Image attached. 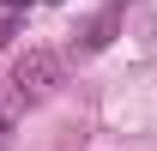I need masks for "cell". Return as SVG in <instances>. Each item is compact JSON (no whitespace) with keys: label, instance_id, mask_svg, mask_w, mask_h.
Segmentation results:
<instances>
[{"label":"cell","instance_id":"6da1fadb","mask_svg":"<svg viewBox=\"0 0 157 151\" xmlns=\"http://www.w3.org/2000/svg\"><path fill=\"white\" fill-rule=\"evenodd\" d=\"M60 73H67V67H60V55H48V48H30V55L12 67V79H6V85H12L24 103H42V97L60 85Z\"/></svg>","mask_w":157,"mask_h":151},{"label":"cell","instance_id":"7a4b0ae2","mask_svg":"<svg viewBox=\"0 0 157 151\" xmlns=\"http://www.w3.org/2000/svg\"><path fill=\"white\" fill-rule=\"evenodd\" d=\"M24 109H30V103H24V97L12 91L6 79H0V145H12V133H18V121H24Z\"/></svg>","mask_w":157,"mask_h":151}]
</instances>
